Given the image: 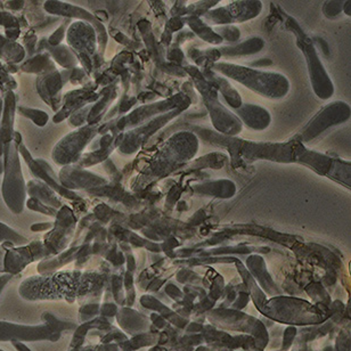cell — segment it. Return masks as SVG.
Wrapping results in <instances>:
<instances>
[{"label":"cell","instance_id":"cell-1","mask_svg":"<svg viewBox=\"0 0 351 351\" xmlns=\"http://www.w3.org/2000/svg\"><path fill=\"white\" fill-rule=\"evenodd\" d=\"M104 278L91 271H58L31 276L21 283L19 293L24 300H65L82 302L84 298L101 291Z\"/></svg>","mask_w":351,"mask_h":351},{"label":"cell","instance_id":"cell-2","mask_svg":"<svg viewBox=\"0 0 351 351\" xmlns=\"http://www.w3.org/2000/svg\"><path fill=\"white\" fill-rule=\"evenodd\" d=\"M43 325H20L0 321V342H58L63 332L75 331L73 322L61 321L51 313H44Z\"/></svg>","mask_w":351,"mask_h":351},{"label":"cell","instance_id":"cell-3","mask_svg":"<svg viewBox=\"0 0 351 351\" xmlns=\"http://www.w3.org/2000/svg\"><path fill=\"white\" fill-rule=\"evenodd\" d=\"M47 257L49 258L47 250L40 242L30 243V245H24L19 249H10L7 250L5 256L3 273L16 276L27 265L34 261H43Z\"/></svg>","mask_w":351,"mask_h":351},{"label":"cell","instance_id":"cell-4","mask_svg":"<svg viewBox=\"0 0 351 351\" xmlns=\"http://www.w3.org/2000/svg\"><path fill=\"white\" fill-rule=\"evenodd\" d=\"M77 251H78V249H72V250L65 251L63 254H60L58 257L48 258V259L38 265V271L40 273V275L55 273L56 270L65 266L66 263H71L75 258Z\"/></svg>","mask_w":351,"mask_h":351},{"label":"cell","instance_id":"cell-5","mask_svg":"<svg viewBox=\"0 0 351 351\" xmlns=\"http://www.w3.org/2000/svg\"><path fill=\"white\" fill-rule=\"evenodd\" d=\"M0 242H8L19 247H24L29 244L27 239L16 233L10 227H7L5 223H0Z\"/></svg>","mask_w":351,"mask_h":351},{"label":"cell","instance_id":"cell-6","mask_svg":"<svg viewBox=\"0 0 351 351\" xmlns=\"http://www.w3.org/2000/svg\"><path fill=\"white\" fill-rule=\"evenodd\" d=\"M98 307L96 304H82L79 309V321L82 323H87L91 318L97 315Z\"/></svg>","mask_w":351,"mask_h":351},{"label":"cell","instance_id":"cell-7","mask_svg":"<svg viewBox=\"0 0 351 351\" xmlns=\"http://www.w3.org/2000/svg\"><path fill=\"white\" fill-rule=\"evenodd\" d=\"M13 244L3 243L1 247H0V273H3V263H5V256H6L7 247H12Z\"/></svg>","mask_w":351,"mask_h":351},{"label":"cell","instance_id":"cell-8","mask_svg":"<svg viewBox=\"0 0 351 351\" xmlns=\"http://www.w3.org/2000/svg\"><path fill=\"white\" fill-rule=\"evenodd\" d=\"M14 277H15V275H12V274L6 273L0 275V294H1V292H3L7 284L10 283V280H13Z\"/></svg>","mask_w":351,"mask_h":351},{"label":"cell","instance_id":"cell-9","mask_svg":"<svg viewBox=\"0 0 351 351\" xmlns=\"http://www.w3.org/2000/svg\"><path fill=\"white\" fill-rule=\"evenodd\" d=\"M13 345L14 348L16 349L17 351H32L27 348V346L22 343L20 341H10Z\"/></svg>","mask_w":351,"mask_h":351},{"label":"cell","instance_id":"cell-10","mask_svg":"<svg viewBox=\"0 0 351 351\" xmlns=\"http://www.w3.org/2000/svg\"><path fill=\"white\" fill-rule=\"evenodd\" d=\"M79 351H95L94 349L90 348V347H87V348H79Z\"/></svg>","mask_w":351,"mask_h":351},{"label":"cell","instance_id":"cell-11","mask_svg":"<svg viewBox=\"0 0 351 351\" xmlns=\"http://www.w3.org/2000/svg\"><path fill=\"white\" fill-rule=\"evenodd\" d=\"M70 351H79V348L71 349Z\"/></svg>","mask_w":351,"mask_h":351},{"label":"cell","instance_id":"cell-12","mask_svg":"<svg viewBox=\"0 0 351 351\" xmlns=\"http://www.w3.org/2000/svg\"><path fill=\"white\" fill-rule=\"evenodd\" d=\"M0 351H3V350H1V349H0Z\"/></svg>","mask_w":351,"mask_h":351}]
</instances>
